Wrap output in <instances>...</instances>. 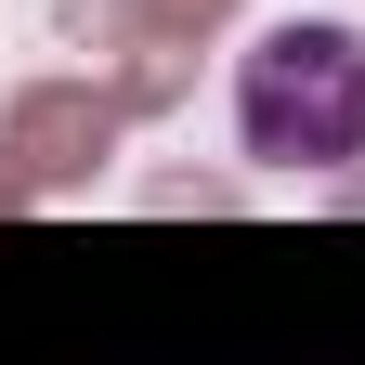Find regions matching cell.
Wrapping results in <instances>:
<instances>
[{
	"mask_svg": "<svg viewBox=\"0 0 365 365\" xmlns=\"http://www.w3.org/2000/svg\"><path fill=\"white\" fill-rule=\"evenodd\" d=\"M235 144L261 170H352L365 157V26L274 14L235 53Z\"/></svg>",
	"mask_w": 365,
	"mask_h": 365,
	"instance_id": "cell-1",
	"label": "cell"
}]
</instances>
